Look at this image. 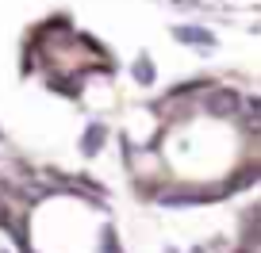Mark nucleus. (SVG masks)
<instances>
[{"label": "nucleus", "mask_w": 261, "mask_h": 253, "mask_svg": "<svg viewBox=\"0 0 261 253\" xmlns=\"http://www.w3.org/2000/svg\"><path fill=\"white\" fill-rule=\"evenodd\" d=\"M207 111H215V115H230L238 107V92H230V89H215V92H207Z\"/></svg>", "instance_id": "nucleus-1"}, {"label": "nucleus", "mask_w": 261, "mask_h": 253, "mask_svg": "<svg viewBox=\"0 0 261 253\" xmlns=\"http://www.w3.org/2000/svg\"><path fill=\"white\" fill-rule=\"evenodd\" d=\"M100 138H104V127H89V134H85V154H96V146H100Z\"/></svg>", "instance_id": "nucleus-2"}, {"label": "nucleus", "mask_w": 261, "mask_h": 253, "mask_svg": "<svg viewBox=\"0 0 261 253\" xmlns=\"http://www.w3.org/2000/svg\"><path fill=\"white\" fill-rule=\"evenodd\" d=\"M177 39L180 42H204V46H212V35H207V31H185V27H180Z\"/></svg>", "instance_id": "nucleus-3"}, {"label": "nucleus", "mask_w": 261, "mask_h": 253, "mask_svg": "<svg viewBox=\"0 0 261 253\" xmlns=\"http://www.w3.org/2000/svg\"><path fill=\"white\" fill-rule=\"evenodd\" d=\"M135 77H139V81H142V85H150V81H154V66H150L146 58H142L139 66H135Z\"/></svg>", "instance_id": "nucleus-4"}]
</instances>
